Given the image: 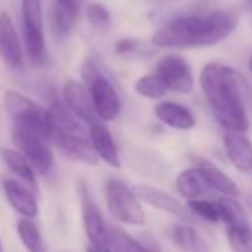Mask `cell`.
Masks as SVG:
<instances>
[{
	"label": "cell",
	"mask_w": 252,
	"mask_h": 252,
	"mask_svg": "<svg viewBox=\"0 0 252 252\" xmlns=\"http://www.w3.org/2000/svg\"><path fill=\"white\" fill-rule=\"evenodd\" d=\"M199 84L221 127L242 132L249 129V117L244 103L249 90L242 74L223 63H208L199 74Z\"/></svg>",
	"instance_id": "obj_1"
},
{
	"label": "cell",
	"mask_w": 252,
	"mask_h": 252,
	"mask_svg": "<svg viewBox=\"0 0 252 252\" xmlns=\"http://www.w3.org/2000/svg\"><path fill=\"white\" fill-rule=\"evenodd\" d=\"M237 23L239 17L232 10L180 16L159 28L151 36V43L159 48L213 47L228 38Z\"/></svg>",
	"instance_id": "obj_2"
},
{
	"label": "cell",
	"mask_w": 252,
	"mask_h": 252,
	"mask_svg": "<svg viewBox=\"0 0 252 252\" xmlns=\"http://www.w3.org/2000/svg\"><path fill=\"white\" fill-rule=\"evenodd\" d=\"M81 76L86 84L90 96L93 100L96 115L103 122H112L120 115L122 103L120 96L110 79L100 70V67L93 60H84L81 65Z\"/></svg>",
	"instance_id": "obj_3"
},
{
	"label": "cell",
	"mask_w": 252,
	"mask_h": 252,
	"mask_svg": "<svg viewBox=\"0 0 252 252\" xmlns=\"http://www.w3.org/2000/svg\"><path fill=\"white\" fill-rule=\"evenodd\" d=\"M21 16H23L24 50L28 59L33 65H45L48 55L41 0H21Z\"/></svg>",
	"instance_id": "obj_4"
},
{
	"label": "cell",
	"mask_w": 252,
	"mask_h": 252,
	"mask_svg": "<svg viewBox=\"0 0 252 252\" xmlns=\"http://www.w3.org/2000/svg\"><path fill=\"white\" fill-rule=\"evenodd\" d=\"M12 141L16 150H19L30 159L36 173L47 175L53 168V153L50 150L52 139L45 130L12 126Z\"/></svg>",
	"instance_id": "obj_5"
},
{
	"label": "cell",
	"mask_w": 252,
	"mask_h": 252,
	"mask_svg": "<svg viewBox=\"0 0 252 252\" xmlns=\"http://www.w3.org/2000/svg\"><path fill=\"white\" fill-rule=\"evenodd\" d=\"M105 196L110 215L117 221L134 226H143L146 223V216L141 208L139 196L136 194V190H132L122 180L108 179L105 186Z\"/></svg>",
	"instance_id": "obj_6"
},
{
	"label": "cell",
	"mask_w": 252,
	"mask_h": 252,
	"mask_svg": "<svg viewBox=\"0 0 252 252\" xmlns=\"http://www.w3.org/2000/svg\"><path fill=\"white\" fill-rule=\"evenodd\" d=\"M3 108L9 119L12 120V126L34 127V129L45 130L52 139V119L48 108H43L31 98L14 90L5 91L3 94Z\"/></svg>",
	"instance_id": "obj_7"
},
{
	"label": "cell",
	"mask_w": 252,
	"mask_h": 252,
	"mask_svg": "<svg viewBox=\"0 0 252 252\" xmlns=\"http://www.w3.org/2000/svg\"><path fill=\"white\" fill-rule=\"evenodd\" d=\"M221 221L226 226V240L232 252H252V228L244 208L235 197H220Z\"/></svg>",
	"instance_id": "obj_8"
},
{
	"label": "cell",
	"mask_w": 252,
	"mask_h": 252,
	"mask_svg": "<svg viewBox=\"0 0 252 252\" xmlns=\"http://www.w3.org/2000/svg\"><path fill=\"white\" fill-rule=\"evenodd\" d=\"M79 197L81 209H83V225L86 237L90 240L91 247L100 252H112L110 246V226H106L96 202L91 196L90 189L84 182L79 184Z\"/></svg>",
	"instance_id": "obj_9"
},
{
	"label": "cell",
	"mask_w": 252,
	"mask_h": 252,
	"mask_svg": "<svg viewBox=\"0 0 252 252\" xmlns=\"http://www.w3.org/2000/svg\"><path fill=\"white\" fill-rule=\"evenodd\" d=\"M52 143L69 158L86 165H96L98 155L90 139V130H52Z\"/></svg>",
	"instance_id": "obj_10"
},
{
	"label": "cell",
	"mask_w": 252,
	"mask_h": 252,
	"mask_svg": "<svg viewBox=\"0 0 252 252\" xmlns=\"http://www.w3.org/2000/svg\"><path fill=\"white\" fill-rule=\"evenodd\" d=\"M156 74L166 84L168 91L180 94H189L194 90V77L189 63L179 55H165L156 63Z\"/></svg>",
	"instance_id": "obj_11"
},
{
	"label": "cell",
	"mask_w": 252,
	"mask_h": 252,
	"mask_svg": "<svg viewBox=\"0 0 252 252\" xmlns=\"http://www.w3.org/2000/svg\"><path fill=\"white\" fill-rule=\"evenodd\" d=\"M62 98L65 101V105L70 108V112L81 119L84 124L91 126V124L98 122L100 117L96 115V110H94L93 100L90 96V91H88L86 84L79 83V81L69 79L65 81L62 90Z\"/></svg>",
	"instance_id": "obj_12"
},
{
	"label": "cell",
	"mask_w": 252,
	"mask_h": 252,
	"mask_svg": "<svg viewBox=\"0 0 252 252\" xmlns=\"http://www.w3.org/2000/svg\"><path fill=\"white\" fill-rule=\"evenodd\" d=\"M0 57L10 69H21L24 63L23 43L7 12L0 14Z\"/></svg>",
	"instance_id": "obj_13"
},
{
	"label": "cell",
	"mask_w": 252,
	"mask_h": 252,
	"mask_svg": "<svg viewBox=\"0 0 252 252\" xmlns=\"http://www.w3.org/2000/svg\"><path fill=\"white\" fill-rule=\"evenodd\" d=\"M223 143H225V151L230 163L239 172L249 173L252 170V141L242 130L225 129Z\"/></svg>",
	"instance_id": "obj_14"
},
{
	"label": "cell",
	"mask_w": 252,
	"mask_h": 252,
	"mask_svg": "<svg viewBox=\"0 0 252 252\" xmlns=\"http://www.w3.org/2000/svg\"><path fill=\"white\" fill-rule=\"evenodd\" d=\"M134 190H136V194L139 196L141 201H144L146 204L153 206V208L177 216V218L184 220V221L189 220V213H187V209L182 206V202L177 201L175 197L170 196L165 190H159L151 186H137Z\"/></svg>",
	"instance_id": "obj_15"
},
{
	"label": "cell",
	"mask_w": 252,
	"mask_h": 252,
	"mask_svg": "<svg viewBox=\"0 0 252 252\" xmlns=\"http://www.w3.org/2000/svg\"><path fill=\"white\" fill-rule=\"evenodd\" d=\"M3 192H5L9 204L12 206L21 216H26V218H34V216H38V202L33 194L34 192L33 189L24 186L23 182L5 179L3 180Z\"/></svg>",
	"instance_id": "obj_16"
},
{
	"label": "cell",
	"mask_w": 252,
	"mask_h": 252,
	"mask_svg": "<svg viewBox=\"0 0 252 252\" xmlns=\"http://www.w3.org/2000/svg\"><path fill=\"white\" fill-rule=\"evenodd\" d=\"M155 115L165 126L177 130H190L196 127V117L187 106L175 101H159L155 106Z\"/></svg>",
	"instance_id": "obj_17"
},
{
	"label": "cell",
	"mask_w": 252,
	"mask_h": 252,
	"mask_svg": "<svg viewBox=\"0 0 252 252\" xmlns=\"http://www.w3.org/2000/svg\"><path fill=\"white\" fill-rule=\"evenodd\" d=\"M90 139H91V144H93L94 151H96L98 158L103 159V161L112 166V168H120L119 150H117V144H115V141H113V136L108 130V127L103 126L100 120L91 124Z\"/></svg>",
	"instance_id": "obj_18"
},
{
	"label": "cell",
	"mask_w": 252,
	"mask_h": 252,
	"mask_svg": "<svg viewBox=\"0 0 252 252\" xmlns=\"http://www.w3.org/2000/svg\"><path fill=\"white\" fill-rule=\"evenodd\" d=\"M194 163H196V166L201 168L202 175L206 177V180H208L209 187H211L213 190L220 192L221 196L239 197L240 192H239L237 184L233 182V180L230 179L220 166H216L215 163L209 161V159L201 158V156H196V158H194Z\"/></svg>",
	"instance_id": "obj_19"
},
{
	"label": "cell",
	"mask_w": 252,
	"mask_h": 252,
	"mask_svg": "<svg viewBox=\"0 0 252 252\" xmlns=\"http://www.w3.org/2000/svg\"><path fill=\"white\" fill-rule=\"evenodd\" d=\"M175 186H177V190L180 192V196L189 201L201 199L206 192L211 190L206 177L202 175L201 168L196 165H194L192 168H187V170H184V172H180L175 180Z\"/></svg>",
	"instance_id": "obj_20"
},
{
	"label": "cell",
	"mask_w": 252,
	"mask_h": 252,
	"mask_svg": "<svg viewBox=\"0 0 252 252\" xmlns=\"http://www.w3.org/2000/svg\"><path fill=\"white\" fill-rule=\"evenodd\" d=\"M2 159L5 166L9 168L10 173L16 175L19 182L28 186L30 189L36 190V170L30 163V159L23 155L19 150H10V148H3L2 150Z\"/></svg>",
	"instance_id": "obj_21"
},
{
	"label": "cell",
	"mask_w": 252,
	"mask_h": 252,
	"mask_svg": "<svg viewBox=\"0 0 252 252\" xmlns=\"http://www.w3.org/2000/svg\"><path fill=\"white\" fill-rule=\"evenodd\" d=\"M172 242L180 252H211L204 237L190 225H175L172 228Z\"/></svg>",
	"instance_id": "obj_22"
},
{
	"label": "cell",
	"mask_w": 252,
	"mask_h": 252,
	"mask_svg": "<svg viewBox=\"0 0 252 252\" xmlns=\"http://www.w3.org/2000/svg\"><path fill=\"white\" fill-rule=\"evenodd\" d=\"M17 235H19L21 242L28 249V252H47L43 237H41L38 226L31 221V218L23 216L17 221Z\"/></svg>",
	"instance_id": "obj_23"
},
{
	"label": "cell",
	"mask_w": 252,
	"mask_h": 252,
	"mask_svg": "<svg viewBox=\"0 0 252 252\" xmlns=\"http://www.w3.org/2000/svg\"><path fill=\"white\" fill-rule=\"evenodd\" d=\"M134 90L139 96L148 98V100H159L168 93V88L161 81V77L156 72L153 74H144L134 84Z\"/></svg>",
	"instance_id": "obj_24"
},
{
	"label": "cell",
	"mask_w": 252,
	"mask_h": 252,
	"mask_svg": "<svg viewBox=\"0 0 252 252\" xmlns=\"http://www.w3.org/2000/svg\"><path fill=\"white\" fill-rule=\"evenodd\" d=\"M110 246L113 252H151L134 237L117 226H110Z\"/></svg>",
	"instance_id": "obj_25"
},
{
	"label": "cell",
	"mask_w": 252,
	"mask_h": 252,
	"mask_svg": "<svg viewBox=\"0 0 252 252\" xmlns=\"http://www.w3.org/2000/svg\"><path fill=\"white\" fill-rule=\"evenodd\" d=\"M189 209L202 220L208 221H221V208L220 199H192L189 201Z\"/></svg>",
	"instance_id": "obj_26"
},
{
	"label": "cell",
	"mask_w": 252,
	"mask_h": 252,
	"mask_svg": "<svg viewBox=\"0 0 252 252\" xmlns=\"http://www.w3.org/2000/svg\"><path fill=\"white\" fill-rule=\"evenodd\" d=\"M86 19L96 30H108L112 24V14L100 2H91L86 7Z\"/></svg>",
	"instance_id": "obj_27"
},
{
	"label": "cell",
	"mask_w": 252,
	"mask_h": 252,
	"mask_svg": "<svg viewBox=\"0 0 252 252\" xmlns=\"http://www.w3.org/2000/svg\"><path fill=\"white\" fill-rule=\"evenodd\" d=\"M141 50H143V43L134 38H122L115 43V53L120 57L137 55Z\"/></svg>",
	"instance_id": "obj_28"
},
{
	"label": "cell",
	"mask_w": 252,
	"mask_h": 252,
	"mask_svg": "<svg viewBox=\"0 0 252 252\" xmlns=\"http://www.w3.org/2000/svg\"><path fill=\"white\" fill-rule=\"evenodd\" d=\"M83 2L84 0H53V5L79 17L81 9H83Z\"/></svg>",
	"instance_id": "obj_29"
},
{
	"label": "cell",
	"mask_w": 252,
	"mask_h": 252,
	"mask_svg": "<svg viewBox=\"0 0 252 252\" xmlns=\"http://www.w3.org/2000/svg\"><path fill=\"white\" fill-rule=\"evenodd\" d=\"M249 70H251V74H252V53H251V57H249Z\"/></svg>",
	"instance_id": "obj_30"
},
{
	"label": "cell",
	"mask_w": 252,
	"mask_h": 252,
	"mask_svg": "<svg viewBox=\"0 0 252 252\" xmlns=\"http://www.w3.org/2000/svg\"><path fill=\"white\" fill-rule=\"evenodd\" d=\"M88 252H100V251H96L94 247H91V246H90V249H88Z\"/></svg>",
	"instance_id": "obj_31"
},
{
	"label": "cell",
	"mask_w": 252,
	"mask_h": 252,
	"mask_svg": "<svg viewBox=\"0 0 252 252\" xmlns=\"http://www.w3.org/2000/svg\"><path fill=\"white\" fill-rule=\"evenodd\" d=\"M249 206H251V209H252V196H249Z\"/></svg>",
	"instance_id": "obj_32"
},
{
	"label": "cell",
	"mask_w": 252,
	"mask_h": 252,
	"mask_svg": "<svg viewBox=\"0 0 252 252\" xmlns=\"http://www.w3.org/2000/svg\"><path fill=\"white\" fill-rule=\"evenodd\" d=\"M0 252H3V246H2V240H0Z\"/></svg>",
	"instance_id": "obj_33"
},
{
	"label": "cell",
	"mask_w": 252,
	"mask_h": 252,
	"mask_svg": "<svg viewBox=\"0 0 252 252\" xmlns=\"http://www.w3.org/2000/svg\"><path fill=\"white\" fill-rule=\"evenodd\" d=\"M249 7H251V12H252V0H251V5Z\"/></svg>",
	"instance_id": "obj_34"
}]
</instances>
